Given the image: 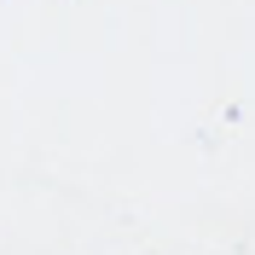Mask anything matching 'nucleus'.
Listing matches in <instances>:
<instances>
[]
</instances>
